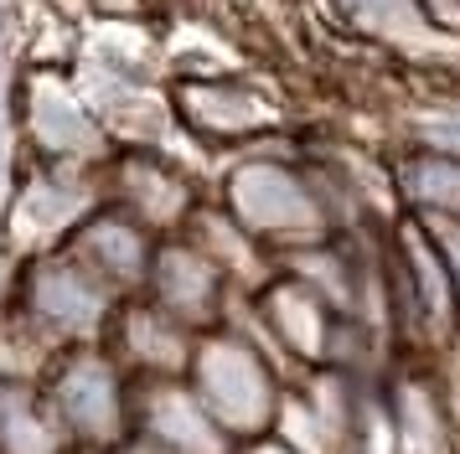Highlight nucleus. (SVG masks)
Here are the masks:
<instances>
[{
  "instance_id": "1",
  "label": "nucleus",
  "mask_w": 460,
  "mask_h": 454,
  "mask_svg": "<svg viewBox=\"0 0 460 454\" xmlns=\"http://www.w3.org/2000/svg\"><path fill=\"white\" fill-rule=\"evenodd\" d=\"M187 388L197 392V403L208 408V418L233 444L264 439L274 429L279 397H285V382H279L274 362L264 356V346L223 326L197 336L187 362Z\"/></svg>"
},
{
  "instance_id": "2",
  "label": "nucleus",
  "mask_w": 460,
  "mask_h": 454,
  "mask_svg": "<svg viewBox=\"0 0 460 454\" xmlns=\"http://www.w3.org/2000/svg\"><path fill=\"white\" fill-rule=\"evenodd\" d=\"M37 388L73 454H109L129 439V371L109 356L104 341L63 346Z\"/></svg>"
},
{
  "instance_id": "3",
  "label": "nucleus",
  "mask_w": 460,
  "mask_h": 454,
  "mask_svg": "<svg viewBox=\"0 0 460 454\" xmlns=\"http://www.w3.org/2000/svg\"><path fill=\"white\" fill-rule=\"evenodd\" d=\"M5 305L63 351V346L104 341L109 320H114V310L125 305V300H119L104 279H93L67 248H47V253L22 258Z\"/></svg>"
},
{
  "instance_id": "4",
  "label": "nucleus",
  "mask_w": 460,
  "mask_h": 454,
  "mask_svg": "<svg viewBox=\"0 0 460 454\" xmlns=\"http://www.w3.org/2000/svg\"><path fill=\"white\" fill-rule=\"evenodd\" d=\"M99 206V181H88L78 165H37L0 212V248L11 258H31L47 248H63L67 232Z\"/></svg>"
},
{
  "instance_id": "5",
  "label": "nucleus",
  "mask_w": 460,
  "mask_h": 454,
  "mask_svg": "<svg viewBox=\"0 0 460 454\" xmlns=\"http://www.w3.org/2000/svg\"><path fill=\"white\" fill-rule=\"evenodd\" d=\"M129 439L150 444L155 454H238V444L197 403L187 377L129 382Z\"/></svg>"
},
{
  "instance_id": "6",
  "label": "nucleus",
  "mask_w": 460,
  "mask_h": 454,
  "mask_svg": "<svg viewBox=\"0 0 460 454\" xmlns=\"http://www.w3.org/2000/svg\"><path fill=\"white\" fill-rule=\"evenodd\" d=\"M146 294L155 310H166L171 320H181L187 330H212L223 320V300H228V279L217 274L202 248H191L187 238H166L150 253V274H146Z\"/></svg>"
},
{
  "instance_id": "7",
  "label": "nucleus",
  "mask_w": 460,
  "mask_h": 454,
  "mask_svg": "<svg viewBox=\"0 0 460 454\" xmlns=\"http://www.w3.org/2000/svg\"><path fill=\"white\" fill-rule=\"evenodd\" d=\"M104 346L129 371V382H146V377H187L197 330H187L181 320H171L166 310H155L146 294H129L125 305L114 310V320H109Z\"/></svg>"
},
{
  "instance_id": "8",
  "label": "nucleus",
  "mask_w": 460,
  "mask_h": 454,
  "mask_svg": "<svg viewBox=\"0 0 460 454\" xmlns=\"http://www.w3.org/2000/svg\"><path fill=\"white\" fill-rule=\"evenodd\" d=\"M63 248L88 268V274H93V279H104L119 300H129V294H140V289H146L155 238H150L140 223H129L119 206L99 202L84 223L67 232Z\"/></svg>"
},
{
  "instance_id": "9",
  "label": "nucleus",
  "mask_w": 460,
  "mask_h": 454,
  "mask_svg": "<svg viewBox=\"0 0 460 454\" xmlns=\"http://www.w3.org/2000/svg\"><path fill=\"white\" fill-rule=\"evenodd\" d=\"M99 202L119 206L129 223H140L150 238L161 232H181L187 217L197 212L191 186L155 155H119L109 165V181L99 186Z\"/></svg>"
},
{
  "instance_id": "10",
  "label": "nucleus",
  "mask_w": 460,
  "mask_h": 454,
  "mask_svg": "<svg viewBox=\"0 0 460 454\" xmlns=\"http://www.w3.org/2000/svg\"><path fill=\"white\" fill-rule=\"evenodd\" d=\"M233 196V223L249 238H300L315 227L311 191L295 181L290 170L274 165H243L228 186Z\"/></svg>"
},
{
  "instance_id": "11",
  "label": "nucleus",
  "mask_w": 460,
  "mask_h": 454,
  "mask_svg": "<svg viewBox=\"0 0 460 454\" xmlns=\"http://www.w3.org/2000/svg\"><path fill=\"white\" fill-rule=\"evenodd\" d=\"M31 140H37L42 165H78V170H88V165L104 161L99 119L63 88H42L31 99Z\"/></svg>"
},
{
  "instance_id": "12",
  "label": "nucleus",
  "mask_w": 460,
  "mask_h": 454,
  "mask_svg": "<svg viewBox=\"0 0 460 454\" xmlns=\"http://www.w3.org/2000/svg\"><path fill=\"white\" fill-rule=\"evenodd\" d=\"M0 454H73L37 382L0 377Z\"/></svg>"
},
{
  "instance_id": "13",
  "label": "nucleus",
  "mask_w": 460,
  "mask_h": 454,
  "mask_svg": "<svg viewBox=\"0 0 460 454\" xmlns=\"http://www.w3.org/2000/svg\"><path fill=\"white\" fill-rule=\"evenodd\" d=\"M238 454H295L290 444H279L274 433H264V439H253V444H238Z\"/></svg>"
},
{
  "instance_id": "14",
  "label": "nucleus",
  "mask_w": 460,
  "mask_h": 454,
  "mask_svg": "<svg viewBox=\"0 0 460 454\" xmlns=\"http://www.w3.org/2000/svg\"><path fill=\"white\" fill-rule=\"evenodd\" d=\"M109 454H155L150 444H140V439H125V444H114Z\"/></svg>"
}]
</instances>
